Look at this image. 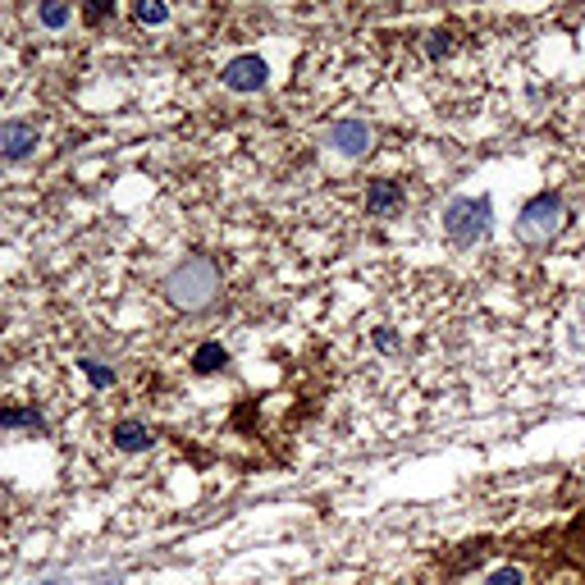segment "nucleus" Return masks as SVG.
<instances>
[{
    "instance_id": "15",
    "label": "nucleus",
    "mask_w": 585,
    "mask_h": 585,
    "mask_svg": "<svg viewBox=\"0 0 585 585\" xmlns=\"http://www.w3.org/2000/svg\"><path fill=\"white\" fill-rule=\"evenodd\" d=\"M0 425H33V430H46V421L37 412H0Z\"/></svg>"
},
{
    "instance_id": "10",
    "label": "nucleus",
    "mask_w": 585,
    "mask_h": 585,
    "mask_svg": "<svg viewBox=\"0 0 585 585\" xmlns=\"http://www.w3.org/2000/svg\"><path fill=\"white\" fill-rule=\"evenodd\" d=\"M192 366H197V371H207V375H211V371H220V366H229V352H224L220 343H201V348L192 352Z\"/></svg>"
},
{
    "instance_id": "20",
    "label": "nucleus",
    "mask_w": 585,
    "mask_h": 585,
    "mask_svg": "<svg viewBox=\"0 0 585 585\" xmlns=\"http://www.w3.org/2000/svg\"><path fill=\"white\" fill-rule=\"evenodd\" d=\"M37 585H69L65 576H46V581H37Z\"/></svg>"
},
{
    "instance_id": "1",
    "label": "nucleus",
    "mask_w": 585,
    "mask_h": 585,
    "mask_svg": "<svg viewBox=\"0 0 585 585\" xmlns=\"http://www.w3.org/2000/svg\"><path fill=\"white\" fill-rule=\"evenodd\" d=\"M220 289H224V274H220V266L211 257H184L161 279L165 302L169 307H179V312H207L211 302L220 297Z\"/></svg>"
},
{
    "instance_id": "6",
    "label": "nucleus",
    "mask_w": 585,
    "mask_h": 585,
    "mask_svg": "<svg viewBox=\"0 0 585 585\" xmlns=\"http://www.w3.org/2000/svg\"><path fill=\"white\" fill-rule=\"evenodd\" d=\"M37 142H42V133L33 124H23V119L0 124V151H5V161H28L37 151Z\"/></svg>"
},
{
    "instance_id": "18",
    "label": "nucleus",
    "mask_w": 585,
    "mask_h": 585,
    "mask_svg": "<svg viewBox=\"0 0 585 585\" xmlns=\"http://www.w3.org/2000/svg\"><path fill=\"white\" fill-rule=\"evenodd\" d=\"M106 14H115V5H87V10H83V19H92V23L106 19Z\"/></svg>"
},
{
    "instance_id": "17",
    "label": "nucleus",
    "mask_w": 585,
    "mask_h": 585,
    "mask_svg": "<svg viewBox=\"0 0 585 585\" xmlns=\"http://www.w3.org/2000/svg\"><path fill=\"white\" fill-rule=\"evenodd\" d=\"M375 348L379 352H402V339L394 335V329H375Z\"/></svg>"
},
{
    "instance_id": "21",
    "label": "nucleus",
    "mask_w": 585,
    "mask_h": 585,
    "mask_svg": "<svg viewBox=\"0 0 585 585\" xmlns=\"http://www.w3.org/2000/svg\"><path fill=\"white\" fill-rule=\"evenodd\" d=\"M581 471H585V463H581Z\"/></svg>"
},
{
    "instance_id": "19",
    "label": "nucleus",
    "mask_w": 585,
    "mask_h": 585,
    "mask_svg": "<svg viewBox=\"0 0 585 585\" xmlns=\"http://www.w3.org/2000/svg\"><path fill=\"white\" fill-rule=\"evenodd\" d=\"M92 585H124V576H119V572H96Z\"/></svg>"
},
{
    "instance_id": "11",
    "label": "nucleus",
    "mask_w": 585,
    "mask_h": 585,
    "mask_svg": "<svg viewBox=\"0 0 585 585\" xmlns=\"http://www.w3.org/2000/svg\"><path fill=\"white\" fill-rule=\"evenodd\" d=\"M37 23H42V28H50V33H65L73 23V10L69 5H37Z\"/></svg>"
},
{
    "instance_id": "9",
    "label": "nucleus",
    "mask_w": 585,
    "mask_h": 585,
    "mask_svg": "<svg viewBox=\"0 0 585 585\" xmlns=\"http://www.w3.org/2000/svg\"><path fill=\"white\" fill-rule=\"evenodd\" d=\"M563 549H568V558H572V563L585 572V513L563 530Z\"/></svg>"
},
{
    "instance_id": "16",
    "label": "nucleus",
    "mask_w": 585,
    "mask_h": 585,
    "mask_svg": "<svg viewBox=\"0 0 585 585\" xmlns=\"http://www.w3.org/2000/svg\"><path fill=\"white\" fill-rule=\"evenodd\" d=\"M448 50H453V42H448L444 33H430V42H425V56H430V60H440V56H448Z\"/></svg>"
},
{
    "instance_id": "2",
    "label": "nucleus",
    "mask_w": 585,
    "mask_h": 585,
    "mask_svg": "<svg viewBox=\"0 0 585 585\" xmlns=\"http://www.w3.org/2000/svg\"><path fill=\"white\" fill-rule=\"evenodd\" d=\"M440 224H444V234H448L457 247L485 243L490 229H494V197H490V192H480V197H471V192L448 197L444 211H440Z\"/></svg>"
},
{
    "instance_id": "8",
    "label": "nucleus",
    "mask_w": 585,
    "mask_h": 585,
    "mask_svg": "<svg viewBox=\"0 0 585 585\" xmlns=\"http://www.w3.org/2000/svg\"><path fill=\"white\" fill-rule=\"evenodd\" d=\"M402 207H407V197H402V188H398V184L375 179V184L366 188V211H371V215L385 220V215H398Z\"/></svg>"
},
{
    "instance_id": "5",
    "label": "nucleus",
    "mask_w": 585,
    "mask_h": 585,
    "mask_svg": "<svg viewBox=\"0 0 585 585\" xmlns=\"http://www.w3.org/2000/svg\"><path fill=\"white\" fill-rule=\"evenodd\" d=\"M325 147L335 151V156H343V161H358L375 147V129L362 124V119H335L325 129Z\"/></svg>"
},
{
    "instance_id": "3",
    "label": "nucleus",
    "mask_w": 585,
    "mask_h": 585,
    "mask_svg": "<svg viewBox=\"0 0 585 585\" xmlns=\"http://www.w3.org/2000/svg\"><path fill=\"white\" fill-rule=\"evenodd\" d=\"M563 224H568L563 197L558 192H536L517 211V238L530 243V247H545V243H553L558 234H563Z\"/></svg>"
},
{
    "instance_id": "14",
    "label": "nucleus",
    "mask_w": 585,
    "mask_h": 585,
    "mask_svg": "<svg viewBox=\"0 0 585 585\" xmlns=\"http://www.w3.org/2000/svg\"><path fill=\"white\" fill-rule=\"evenodd\" d=\"M83 375L92 379V389H110V385H115V371H110V366H101V362H92V358L83 362Z\"/></svg>"
},
{
    "instance_id": "12",
    "label": "nucleus",
    "mask_w": 585,
    "mask_h": 585,
    "mask_svg": "<svg viewBox=\"0 0 585 585\" xmlns=\"http://www.w3.org/2000/svg\"><path fill=\"white\" fill-rule=\"evenodd\" d=\"M133 19L147 23V28H161V23H169V10L161 5V0H138V5H133Z\"/></svg>"
},
{
    "instance_id": "7",
    "label": "nucleus",
    "mask_w": 585,
    "mask_h": 585,
    "mask_svg": "<svg viewBox=\"0 0 585 585\" xmlns=\"http://www.w3.org/2000/svg\"><path fill=\"white\" fill-rule=\"evenodd\" d=\"M110 440H115V448H119V453H147L151 444H156V435H151V425H142V421H133V417L115 421Z\"/></svg>"
},
{
    "instance_id": "13",
    "label": "nucleus",
    "mask_w": 585,
    "mask_h": 585,
    "mask_svg": "<svg viewBox=\"0 0 585 585\" xmlns=\"http://www.w3.org/2000/svg\"><path fill=\"white\" fill-rule=\"evenodd\" d=\"M485 585H526V568L503 563V568H494V572L485 576Z\"/></svg>"
},
{
    "instance_id": "4",
    "label": "nucleus",
    "mask_w": 585,
    "mask_h": 585,
    "mask_svg": "<svg viewBox=\"0 0 585 585\" xmlns=\"http://www.w3.org/2000/svg\"><path fill=\"white\" fill-rule=\"evenodd\" d=\"M220 83L229 92H238V96H251V92H261L270 83V65L257 56V50H243V56H234L220 69Z\"/></svg>"
}]
</instances>
